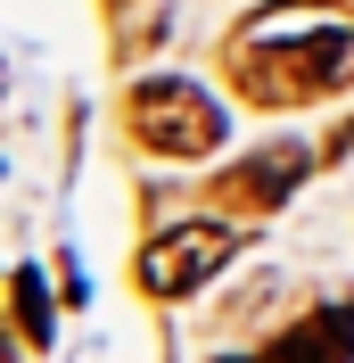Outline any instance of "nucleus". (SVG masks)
Instances as JSON below:
<instances>
[{
	"label": "nucleus",
	"instance_id": "obj_1",
	"mask_svg": "<svg viewBox=\"0 0 354 363\" xmlns=\"http://www.w3.org/2000/svg\"><path fill=\"white\" fill-rule=\"evenodd\" d=\"M354 0H272L264 17L239 25L231 42V67H239L247 99H272V108H297L313 91H330L354 74Z\"/></svg>",
	"mask_w": 354,
	"mask_h": 363
},
{
	"label": "nucleus",
	"instance_id": "obj_2",
	"mask_svg": "<svg viewBox=\"0 0 354 363\" xmlns=\"http://www.w3.org/2000/svg\"><path fill=\"white\" fill-rule=\"evenodd\" d=\"M132 140L149 157H206L222 149V108L181 74H149L132 83Z\"/></svg>",
	"mask_w": 354,
	"mask_h": 363
},
{
	"label": "nucleus",
	"instance_id": "obj_3",
	"mask_svg": "<svg viewBox=\"0 0 354 363\" xmlns=\"http://www.w3.org/2000/svg\"><path fill=\"white\" fill-rule=\"evenodd\" d=\"M231 248H239L231 223H173V231H156L140 248V289L149 297H190L198 281H215L231 264Z\"/></svg>",
	"mask_w": 354,
	"mask_h": 363
},
{
	"label": "nucleus",
	"instance_id": "obj_4",
	"mask_svg": "<svg viewBox=\"0 0 354 363\" xmlns=\"http://www.w3.org/2000/svg\"><path fill=\"white\" fill-rule=\"evenodd\" d=\"M305 165H313V157L297 149V140H280V149H256L239 174L222 182V206H280L288 190L305 182Z\"/></svg>",
	"mask_w": 354,
	"mask_h": 363
},
{
	"label": "nucleus",
	"instance_id": "obj_5",
	"mask_svg": "<svg viewBox=\"0 0 354 363\" xmlns=\"http://www.w3.org/2000/svg\"><path fill=\"white\" fill-rule=\"evenodd\" d=\"M256 363H354V306H338V314H305L297 330H280Z\"/></svg>",
	"mask_w": 354,
	"mask_h": 363
},
{
	"label": "nucleus",
	"instance_id": "obj_6",
	"mask_svg": "<svg viewBox=\"0 0 354 363\" xmlns=\"http://www.w3.org/2000/svg\"><path fill=\"white\" fill-rule=\"evenodd\" d=\"M17 330H25V347H50V289H42V272L33 264H17Z\"/></svg>",
	"mask_w": 354,
	"mask_h": 363
}]
</instances>
